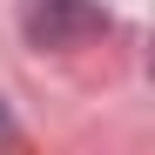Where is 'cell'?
<instances>
[{
  "label": "cell",
  "instance_id": "cell-1",
  "mask_svg": "<svg viewBox=\"0 0 155 155\" xmlns=\"http://www.w3.org/2000/svg\"><path fill=\"white\" fill-rule=\"evenodd\" d=\"M20 27H27L34 47H74L81 34L108 27V20H101L94 0H27V7H20Z\"/></svg>",
  "mask_w": 155,
  "mask_h": 155
},
{
  "label": "cell",
  "instance_id": "cell-2",
  "mask_svg": "<svg viewBox=\"0 0 155 155\" xmlns=\"http://www.w3.org/2000/svg\"><path fill=\"white\" fill-rule=\"evenodd\" d=\"M0 128H7V108H0Z\"/></svg>",
  "mask_w": 155,
  "mask_h": 155
}]
</instances>
